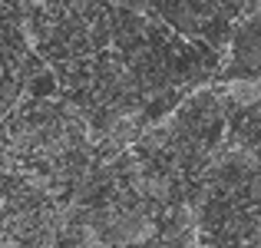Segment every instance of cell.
Returning a JSON list of instances; mask_svg holds the SVG:
<instances>
[{"label":"cell","instance_id":"1","mask_svg":"<svg viewBox=\"0 0 261 248\" xmlns=\"http://www.w3.org/2000/svg\"><path fill=\"white\" fill-rule=\"evenodd\" d=\"M218 4H155V13L166 20L172 30H178L182 37L198 40L212 17H215Z\"/></svg>","mask_w":261,"mask_h":248},{"label":"cell","instance_id":"2","mask_svg":"<svg viewBox=\"0 0 261 248\" xmlns=\"http://www.w3.org/2000/svg\"><path fill=\"white\" fill-rule=\"evenodd\" d=\"M20 89H23L30 100L46 103V100H53V96L60 93V83H57V73L50 70V63H46L40 73H33L30 80H23V86H20Z\"/></svg>","mask_w":261,"mask_h":248}]
</instances>
